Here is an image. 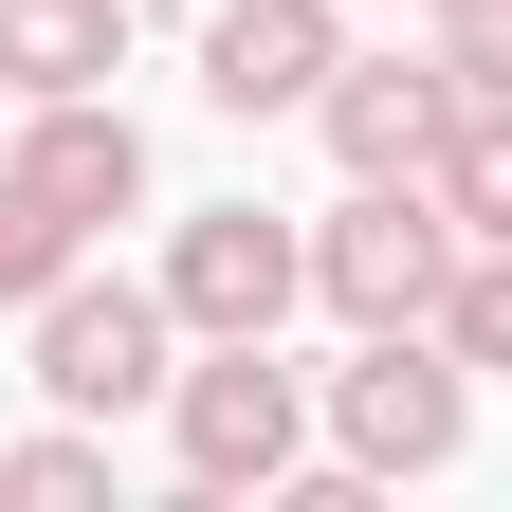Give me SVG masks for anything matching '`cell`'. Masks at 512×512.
I'll list each match as a JSON object with an SVG mask.
<instances>
[{
	"label": "cell",
	"mask_w": 512,
	"mask_h": 512,
	"mask_svg": "<svg viewBox=\"0 0 512 512\" xmlns=\"http://www.w3.org/2000/svg\"><path fill=\"white\" fill-rule=\"evenodd\" d=\"M311 439L348 476H458L476 458V366L439 330H348V366L311 384Z\"/></svg>",
	"instance_id": "6da1fadb"
},
{
	"label": "cell",
	"mask_w": 512,
	"mask_h": 512,
	"mask_svg": "<svg viewBox=\"0 0 512 512\" xmlns=\"http://www.w3.org/2000/svg\"><path fill=\"white\" fill-rule=\"evenodd\" d=\"M165 458H183V494H293V458H311V366L275 330H220L202 366H165Z\"/></svg>",
	"instance_id": "7a4b0ae2"
},
{
	"label": "cell",
	"mask_w": 512,
	"mask_h": 512,
	"mask_svg": "<svg viewBox=\"0 0 512 512\" xmlns=\"http://www.w3.org/2000/svg\"><path fill=\"white\" fill-rule=\"evenodd\" d=\"M311 293H330L348 330H439V293H458L439 183H348V202L311 220Z\"/></svg>",
	"instance_id": "3957f363"
},
{
	"label": "cell",
	"mask_w": 512,
	"mask_h": 512,
	"mask_svg": "<svg viewBox=\"0 0 512 512\" xmlns=\"http://www.w3.org/2000/svg\"><path fill=\"white\" fill-rule=\"evenodd\" d=\"M165 366H183V311H165V275H55V293H37V384H55L74 421L165 403Z\"/></svg>",
	"instance_id": "277c9868"
},
{
	"label": "cell",
	"mask_w": 512,
	"mask_h": 512,
	"mask_svg": "<svg viewBox=\"0 0 512 512\" xmlns=\"http://www.w3.org/2000/svg\"><path fill=\"white\" fill-rule=\"evenodd\" d=\"M293 293H311V220H275V202H202V220H165V311H183V348H220V330H293Z\"/></svg>",
	"instance_id": "5b68a950"
},
{
	"label": "cell",
	"mask_w": 512,
	"mask_h": 512,
	"mask_svg": "<svg viewBox=\"0 0 512 512\" xmlns=\"http://www.w3.org/2000/svg\"><path fill=\"white\" fill-rule=\"evenodd\" d=\"M311 128H330V165L348 183H421L439 165V128H458V74H439V55H330V92H311Z\"/></svg>",
	"instance_id": "8992f818"
},
{
	"label": "cell",
	"mask_w": 512,
	"mask_h": 512,
	"mask_svg": "<svg viewBox=\"0 0 512 512\" xmlns=\"http://www.w3.org/2000/svg\"><path fill=\"white\" fill-rule=\"evenodd\" d=\"M0 165H19V183H37V202L74 220V238H110V220H147V128H128L110 92H37V110H19V147H0Z\"/></svg>",
	"instance_id": "52a82bcc"
},
{
	"label": "cell",
	"mask_w": 512,
	"mask_h": 512,
	"mask_svg": "<svg viewBox=\"0 0 512 512\" xmlns=\"http://www.w3.org/2000/svg\"><path fill=\"white\" fill-rule=\"evenodd\" d=\"M330 55H348V0H220L202 19V110L275 128V110L330 92Z\"/></svg>",
	"instance_id": "ba28073f"
},
{
	"label": "cell",
	"mask_w": 512,
	"mask_h": 512,
	"mask_svg": "<svg viewBox=\"0 0 512 512\" xmlns=\"http://www.w3.org/2000/svg\"><path fill=\"white\" fill-rule=\"evenodd\" d=\"M128 74V0H0V92H110Z\"/></svg>",
	"instance_id": "9c48e42d"
},
{
	"label": "cell",
	"mask_w": 512,
	"mask_h": 512,
	"mask_svg": "<svg viewBox=\"0 0 512 512\" xmlns=\"http://www.w3.org/2000/svg\"><path fill=\"white\" fill-rule=\"evenodd\" d=\"M439 220L458 238H512V92H458V128H439Z\"/></svg>",
	"instance_id": "30bf717a"
},
{
	"label": "cell",
	"mask_w": 512,
	"mask_h": 512,
	"mask_svg": "<svg viewBox=\"0 0 512 512\" xmlns=\"http://www.w3.org/2000/svg\"><path fill=\"white\" fill-rule=\"evenodd\" d=\"M439 348L476 384H512V238H458V293H439Z\"/></svg>",
	"instance_id": "8fae6325"
},
{
	"label": "cell",
	"mask_w": 512,
	"mask_h": 512,
	"mask_svg": "<svg viewBox=\"0 0 512 512\" xmlns=\"http://www.w3.org/2000/svg\"><path fill=\"white\" fill-rule=\"evenodd\" d=\"M0 494H19V512H92V494H110V421H55V439H0Z\"/></svg>",
	"instance_id": "7c38bea8"
},
{
	"label": "cell",
	"mask_w": 512,
	"mask_h": 512,
	"mask_svg": "<svg viewBox=\"0 0 512 512\" xmlns=\"http://www.w3.org/2000/svg\"><path fill=\"white\" fill-rule=\"evenodd\" d=\"M74 256H92V238H74V220H55V202H37V183H19V165H0V311H37L55 275H74Z\"/></svg>",
	"instance_id": "4fadbf2b"
},
{
	"label": "cell",
	"mask_w": 512,
	"mask_h": 512,
	"mask_svg": "<svg viewBox=\"0 0 512 512\" xmlns=\"http://www.w3.org/2000/svg\"><path fill=\"white\" fill-rule=\"evenodd\" d=\"M439 74H458V92H512V0H439Z\"/></svg>",
	"instance_id": "5bb4252c"
},
{
	"label": "cell",
	"mask_w": 512,
	"mask_h": 512,
	"mask_svg": "<svg viewBox=\"0 0 512 512\" xmlns=\"http://www.w3.org/2000/svg\"><path fill=\"white\" fill-rule=\"evenodd\" d=\"M0 110H19V92H0Z\"/></svg>",
	"instance_id": "9a60e30c"
}]
</instances>
